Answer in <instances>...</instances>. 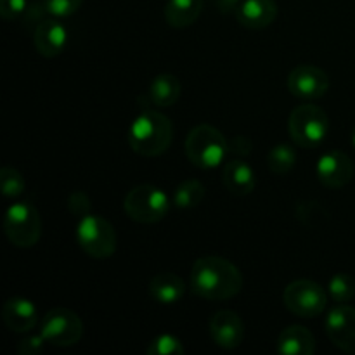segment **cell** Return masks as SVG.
Returning <instances> with one entry per match:
<instances>
[{
	"label": "cell",
	"mask_w": 355,
	"mask_h": 355,
	"mask_svg": "<svg viewBox=\"0 0 355 355\" xmlns=\"http://www.w3.org/2000/svg\"><path fill=\"white\" fill-rule=\"evenodd\" d=\"M33 44L38 54L44 58H58L68 45V30L61 21H58V17L45 19L35 28Z\"/></svg>",
	"instance_id": "15"
},
{
	"label": "cell",
	"mask_w": 355,
	"mask_h": 355,
	"mask_svg": "<svg viewBox=\"0 0 355 355\" xmlns=\"http://www.w3.org/2000/svg\"><path fill=\"white\" fill-rule=\"evenodd\" d=\"M276 350L283 355H312L315 352V338L304 326H288L277 336Z\"/></svg>",
	"instance_id": "18"
},
{
	"label": "cell",
	"mask_w": 355,
	"mask_h": 355,
	"mask_svg": "<svg viewBox=\"0 0 355 355\" xmlns=\"http://www.w3.org/2000/svg\"><path fill=\"white\" fill-rule=\"evenodd\" d=\"M186 155L194 166L211 170L222 165L229 153V141L214 125L201 123L191 128L186 137Z\"/></svg>",
	"instance_id": "3"
},
{
	"label": "cell",
	"mask_w": 355,
	"mask_h": 355,
	"mask_svg": "<svg viewBox=\"0 0 355 355\" xmlns=\"http://www.w3.org/2000/svg\"><path fill=\"white\" fill-rule=\"evenodd\" d=\"M123 210L137 224H158L170 210V200L165 191L151 184L132 187L123 200Z\"/></svg>",
	"instance_id": "6"
},
{
	"label": "cell",
	"mask_w": 355,
	"mask_h": 355,
	"mask_svg": "<svg viewBox=\"0 0 355 355\" xmlns=\"http://www.w3.org/2000/svg\"><path fill=\"white\" fill-rule=\"evenodd\" d=\"M82 6L83 0H44V9L58 19L73 16Z\"/></svg>",
	"instance_id": "27"
},
{
	"label": "cell",
	"mask_w": 355,
	"mask_h": 355,
	"mask_svg": "<svg viewBox=\"0 0 355 355\" xmlns=\"http://www.w3.org/2000/svg\"><path fill=\"white\" fill-rule=\"evenodd\" d=\"M26 189V180L19 170L12 166H3L0 170V191L6 198H17Z\"/></svg>",
	"instance_id": "25"
},
{
	"label": "cell",
	"mask_w": 355,
	"mask_h": 355,
	"mask_svg": "<svg viewBox=\"0 0 355 355\" xmlns=\"http://www.w3.org/2000/svg\"><path fill=\"white\" fill-rule=\"evenodd\" d=\"M68 208L75 217L82 218L90 214L92 203H90V198L87 196V193H83V191H75V193L69 194Z\"/></svg>",
	"instance_id": "28"
},
{
	"label": "cell",
	"mask_w": 355,
	"mask_h": 355,
	"mask_svg": "<svg viewBox=\"0 0 355 355\" xmlns=\"http://www.w3.org/2000/svg\"><path fill=\"white\" fill-rule=\"evenodd\" d=\"M253 144L250 141V137L246 135H236L229 141V153L231 155H236L238 158H245V156L252 155Z\"/></svg>",
	"instance_id": "31"
},
{
	"label": "cell",
	"mask_w": 355,
	"mask_h": 355,
	"mask_svg": "<svg viewBox=\"0 0 355 355\" xmlns=\"http://www.w3.org/2000/svg\"><path fill=\"white\" fill-rule=\"evenodd\" d=\"M222 184L234 196H248L255 189V172L243 158H232L222 170Z\"/></svg>",
	"instance_id": "17"
},
{
	"label": "cell",
	"mask_w": 355,
	"mask_h": 355,
	"mask_svg": "<svg viewBox=\"0 0 355 355\" xmlns=\"http://www.w3.org/2000/svg\"><path fill=\"white\" fill-rule=\"evenodd\" d=\"M328 295L336 304H349L355 297V279L345 272L335 274L328 283Z\"/></svg>",
	"instance_id": "24"
},
{
	"label": "cell",
	"mask_w": 355,
	"mask_h": 355,
	"mask_svg": "<svg viewBox=\"0 0 355 355\" xmlns=\"http://www.w3.org/2000/svg\"><path fill=\"white\" fill-rule=\"evenodd\" d=\"M186 349H184L182 340L170 333L156 336L148 345V355H182Z\"/></svg>",
	"instance_id": "26"
},
{
	"label": "cell",
	"mask_w": 355,
	"mask_h": 355,
	"mask_svg": "<svg viewBox=\"0 0 355 355\" xmlns=\"http://www.w3.org/2000/svg\"><path fill=\"white\" fill-rule=\"evenodd\" d=\"M76 243L90 259L106 260L116 252V231H114L113 224L110 220H106L101 215L89 214L78 220Z\"/></svg>",
	"instance_id": "5"
},
{
	"label": "cell",
	"mask_w": 355,
	"mask_h": 355,
	"mask_svg": "<svg viewBox=\"0 0 355 355\" xmlns=\"http://www.w3.org/2000/svg\"><path fill=\"white\" fill-rule=\"evenodd\" d=\"M214 3L222 14H232L239 9L243 0H214Z\"/></svg>",
	"instance_id": "32"
},
{
	"label": "cell",
	"mask_w": 355,
	"mask_h": 355,
	"mask_svg": "<svg viewBox=\"0 0 355 355\" xmlns=\"http://www.w3.org/2000/svg\"><path fill=\"white\" fill-rule=\"evenodd\" d=\"M350 141H352V146L355 148V128L352 130V137H350Z\"/></svg>",
	"instance_id": "33"
},
{
	"label": "cell",
	"mask_w": 355,
	"mask_h": 355,
	"mask_svg": "<svg viewBox=\"0 0 355 355\" xmlns=\"http://www.w3.org/2000/svg\"><path fill=\"white\" fill-rule=\"evenodd\" d=\"M243 284L241 270L224 257H201L191 270V291L203 300H231L241 293Z\"/></svg>",
	"instance_id": "1"
},
{
	"label": "cell",
	"mask_w": 355,
	"mask_h": 355,
	"mask_svg": "<svg viewBox=\"0 0 355 355\" xmlns=\"http://www.w3.org/2000/svg\"><path fill=\"white\" fill-rule=\"evenodd\" d=\"M328 114L315 104H300L288 118V134L298 148H319L328 137Z\"/></svg>",
	"instance_id": "4"
},
{
	"label": "cell",
	"mask_w": 355,
	"mask_h": 355,
	"mask_svg": "<svg viewBox=\"0 0 355 355\" xmlns=\"http://www.w3.org/2000/svg\"><path fill=\"white\" fill-rule=\"evenodd\" d=\"M2 321L9 331L23 335L30 333L38 322V311L31 300L24 297H12L3 302Z\"/></svg>",
	"instance_id": "14"
},
{
	"label": "cell",
	"mask_w": 355,
	"mask_h": 355,
	"mask_svg": "<svg viewBox=\"0 0 355 355\" xmlns=\"http://www.w3.org/2000/svg\"><path fill=\"white\" fill-rule=\"evenodd\" d=\"M3 232L16 248H33L42 238V217L28 201L10 205L3 215Z\"/></svg>",
	"instance_id": "7"
},
{
	"label": "cell",
	"mask_w": 355,
	"mask_h": 355,
	"mask_svg": "<svg viewBox=\"0 0 355 355\" xmlns=\"http://www.w3.org/2000/svg\"><path fill=\"white\" fill-rule=\"evenodd\" d=\"M186 284L182 277L173 272H159L149 283V295L153 300L163 305H172L182 300Z\"/></svg>",
	"instance_id": "20"
},
{
	"label": "cell",
	"mask_w": 355,
	"mask_h": 355,
	"mask_svg": "<svg viewBox=\"0 0 355 355\" xmlns=\"http://www.w3.org/2000/svg\"><path fill=\"white\" fill-rule=\"evenodd\" d=\"M40 335L44 336L49 345L66 349V347L76 345L82 340L83 322L78 318V314L69 311V309H51L42 318Z\"/></svg>",
	"instance_id": "9"
},
{
	"label": "cell",
	"mask_w": 355,
	"mask_h": 355,
	"mask_svg": "<svg viewBox=\"0 0 355 355\" xmlns=\"http://www.w3.org/2000/svg\"><path fill=\"white\" fill-rule=\"evenodd\" d=\"M182 92V83L172 73H159L149 83L148 96L155 106L170 107L179 101Z\"/></svg>",
	"instance_id": "21"
},
{
	"label": "cell",
	"mask_w": 355,
	"mask_h": 355,
	"mask_svg": "<svg viewBox=\"0 0 355 355\" xmlns=\"http://www.w3.org/2000/svg\"><path fill=\"white\" fill-rule=\"evenodd\" d=\"M45 338L38 333V335H30V336H24L17 342L16 350L19 355H38L44 350L45 347Z\"/></svg>",
	"instance_id": "29"
},
{
	"label": "cell",
	"mask_w": 355,
	"mask_h": 355,
	"mask_svg": "<svg viewBox=\"0 0 355 355\" xmlns=\"http://www.w3.org/2000/svg\"><path fill=\"white\" fill-rule=\"evenodd\" d=\"M315 173H318L319 182L328 189H342L352 180L354 163L349 155L338 151V149H333V151L324 153L318 159Z\"/></svg>",
	"instance_id": "12"
},
{
	"label": "cell",
	"mask_w": 355,
	"mask_h": 355,
	"mask_svg": "<svg viewBox=\"0 0 355 355\" xmlns=\"http://www.w3.org/2000/svg\"><path fill=\"white\" fill-rule=\"evenodd\" d=\"M279 14L276 0H243L236 10V19L246 30H266Z\"/></svg>",
	"instance_id": "16"
},
{
	"label": "cell",
	"mask_w": 355,
	"mask_h": 355,
	"mask_svg": "<svg viewBox=\"0 0 355 355\" xmlns=\"http://www.w3.org/2000/svg\"><path fill=\"white\" fill-rule=\"evenodd\" d=\"M288 90L298 99H321L329 90V76L319 66L298 64L288 75Z\"/></svg>",
	"instance_id": "10"
},
{
	"label": "cell",
	"mask_w": 355,
	"mask_h": 355,
	"mask_svg": "<svg viewBox=\"0 0 355 355\" xmlns=\"http://www.w3.org/2000/svg\"><path fill=\"white\" fill-rule=\"evenodd\" d=\"M205 186L198 179H187L177 186L175 193H173V205L182 210H189V208L198 207L205 198Z\"/></svg>",
	"instance_id": "22"
},
{
	"label": "cell",
	"mask_w": 355,
	"mask_h": 355,
	"mask_svg": "<svg viewBox=\"0 0 355 355\" xmlns=\"http://www.w3.org/2000/svg\"><path fill=\"white\" fill-rule=\"evenodd\" d=\"M132 151L144 158H156L168 151L173 141V125L168 116L155 110H144L134 118L127 134Z\"/></svg>",
	"instance_id": "2"
},
{
	"label": "cell",
	"mask_w": 355,
	"mask_h": 355,
	"mask_svg": "<svg viewBox=\"0 0 355 355\" xmlns=\"http://www.w3.org/2000/svg\"><path fill=\"white\" fill-rule=\"evenodd\" d=\"M28 0H0V16L6 21H14L23 16Z\"/></svg>",
	"instance_id": "30"
},
{
	"label": "cell",
	"mask_w": 355,
	"mask_h": 355,
	"mask_svg": "<svg viewBox=\"0 0 355 355\" xmlns=\"http://www.w3.org/2000/svg\"><path fill=\"white\" fill-rule=\"evenodd\" d=\"M326 335L342 352L355 355V309L340 304L331 309L324 321Z\"/></svg>",
	"instance_id": "11"
},
{
	"label": "cell",
	"mask_w": 355,
	"mask_h": 355,
	"mask_svg": "<svg viewBox=\"0 0 355 355\" xmlns=\"http://www.w3.org/2000/svg\"><path fill=\"white\" fill-rule=\"evenodd\" d=\"M203 6L205 0H168L165 3L163 16L168 26L182 30L196 23L203 12Z\"/></svg>",
	"instance_id": "19"
},
{
	"label": "cell",
	"mask_w": 355,
	"mask_h": 355,
	"mask_svg": "<svg viewBox=\"0 0 355 355\" xmlns=\"http://www.w3.org/2000/svg\"><path fill=\"white\" fill-rule=\"evenodd\" d=\"M208 331L215 345L224 350H234L245 340V322L236 312L218 311L211 315Z\"/></svg>",
	"instance_id": "13"
},
{
	"label": "cell",
	"mask_w": 355,
	"mask_h": 355,
	"mask_svg": "<svg viewBox=\"0 0 355 355\" xmlns=\"http://www.w3.org/2000/svg\"><path fill=\"white\" fill-rule=\"evenodd\" d=\"M328 297V291L315 281L297 279L284 288L283 302L297 318L312 319L324 312Z\"/></svg>",
	"instance_id": "8"
},
{
	"label": "cell",
	"mask_w": 355,
	"mask_h": 355,
	"mask_svg": "<svg viewBox=\"0 0 355 355\" xmlns=\"http://www.w3.org/2000/svg\"><path fill=\"white\" fill-rule=\"evenodd\" d=\"M297 153L290 144H276L267 155V166L276 175H286L295 168Z\"/></svg>",
	"instance_id": "23"
}]
</instances>
